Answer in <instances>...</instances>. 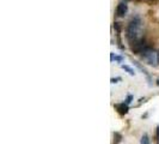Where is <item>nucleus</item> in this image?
Returning a JSON list of instances; mask_svg holds the SVG:
<instances>
[{"instance_id":"obj_1","label":"nucleus","mask_w":159,"mask_h":144,"mask_svg":"<svg viewBox=\"0 0 159 144\" xmlns=\"http://www.w3.org/2000/svg\"><path fill=\"white\" fill-rule=\"evenodd\" d=\"M140 28H141V19L139 17H133L130 22L128 23L127 30H126V37L129 43L141 38L140 37Z\"/></svg>"},{"instance_id":"obj_2","label":"nucleus","mask_w":159,"mask_h":144,"mask_svg":"<svg viewBox=\"0 0 159 144\" xmlns=\"http://www.w3.org/2000/svg\"><path fill=\"white\" fill-rule=\"evenodd\" d=\"M141 57H142V59L145 61H147V64L153 65V66L158 65V53H156L151 47H146L142 51Z\"/></svg>"},{"instance_id":"obj_3","label":"nucleus","mask_w":159,"mask_h":144,"mask_svg":"<svg viewBox=\"0 0 159 144\" xmlns=\"http://www.w3.org/2000/svg\"><path fill=\"white\" fill-rule=\"evenodd\" d=\"M128 12V5L126 2H120L116 7V16L117 17H124Z\"/></svg>"},{"instance_id":"obj_4","label":"nucleus","mask_w":159,"mask_h":144,"mask_svg":"<svg viewBox=\"0 0 159 144\" xmlns=\"http://www.w3.org/2000/svg\"><path fill=\"white\" fill-rule=\"evenodd\" d=\"M114 107H115V109H116V111H117L121 115L127 114V113H128V111H129L128 103H126V102H122V103H116Z\"/></svg>"},{"instance_id":"obj_5","label":"nucleus","mask_w":159,"mask_h":144,"mask_svg":"<svg viewBox=\"0 0 159 144\" xmlns=\"http://www.w3.org/2000/svg\"><path fill=\"white\" fill-rule=\"evenodd\" d=\"M122 141V135L120 132H114V144H120Z\"/></svg>"},{"instance_id":"obj_6","label":"nucleus","mask_w":159,"mask_h":144,"mask_svg":"<svg viewBox=\"0 0 159 144\" xmlns=\"http://www.w3.org/2000/svg\"><path fill=\"white\" fill-rule=\"evenodd\" d=\"M122 69H123L124 71H127V72H128L130 76H134V75H135V71H134L132 67H129L128 65H122Z\"/></svg>"},{"instance_id":"obj_7","label":"nucleus","mask_w":159,"mask_h":144,"mask_svg":"<svg viewBox=\"0 0 159 144\" xmlns=\"http://www.w3.org/2000/svg\"><path fill=\"white\" fill-rule=\"evenodd\" d=\"M141 144H151V141H150V138H148L147 135H144L141 137Z\"/></svg>"},{"instance_id":"obj_8","label":"nucleus","mask_w":159,"mask_h":144,"mask_svg":"<svg viewBox=\"0 0 159 144\" xmlns=\"http://www.w3.org/2000/svg\"><path fill=\"white\" fill-rule=\"evenodd\" d=\"M114 29L116 30V32H117V34H120V32H121V29H122V28H121V23L115 22V23H114Z\"/></svg>"},{"instance_id":"obj_9","label":"nucleus","mask_w":159,"mask_h":144,"mask_svg":"<svg viewBox=\"0 0 159 144\" xmlns=\"http://www.w3.org/2000/svg\"><path fill=\"white\" fill-rule=\"evenodd\" d=\"M117 46L120 49H124V46H122V42H121V37H120V34H117Z\"/></svg>"},{"instance_id":"obj_10","label":"nucleus","mask_w":159,"mask_h":144,"mask_svg":"<svg viewBox=\"0 0 159 144\" xmlns=\"http://www.w3.org/2000/svg\"><path fill=\"white\" fill-rule=\"evenodd\" d=\"M132 100H133V96H132V95H128V96H127V100H126V103L129 105V103L132 102Z\"/></svg>"},{"instance_id":"obj_11","label":"nucleus","mask_w":159,"mask_h":144,"mask_svg":"<svg viewBox=\"0 0 159 144\" xmlns=\"http://www.w3.org/2000/svg\"><path fill=\"white\" fill-rule=\"evenodd\" d=\"M118 81H121L120 77H116V78H111V83H117Z\"/></svg>"},{"instance_id":"obj_12","label":"nucleus","mask_w":159,"mask_h":144,"mask_svg":"<svg viewBox=\"0 0 159 144\" xmlns=\"http://www.w3.org/2000/svg\"><path fill=\"white\" fill-rule=\"evenodd\" d=\"M115 60L118 61V63H121L122 61V57H115Z\"/></svg>"},{"instance_id":"obj_13","label":"nucleus","mask_w":159,"mask_h":144,"mask_svg":"<svg viewBox=\"0 0 159 144\" xmlns=\"http://www.w3.org/2000/svg\"><path fill=\"white\" fill-rule=\"evenodd\" d=\"M156 136H157V138H158V142H159V126L157 127V130H156Z\"/></svg>"},{"instance_id":"obj_14","label":"nucleus","mask_w":159,"mask_h":144,"mask_svg":"<svg viewBox=\"0 0 159 144\" xmlns=\"http://www.w3.org/2000/svg\"><path fill=\"white\" fill-rule=\"evenodd\" d=\"M150 1H151V2H156L157 0H150Z\"/></svg>"},{"instance_id":"obj_15","label":"nucleus","mask_w":159,"mask_h":144,"mask_svg":"<svg viewBox=\"0 0 159 144\" xmlns=\"http://www.w3.org/2000/svg\"><path fill=\"white\" fill-rule=\"evenodd\" d=\"M157 85H159V79L157 81Z\"/></svg>"},{"instance_id":"obj_16","label":"nucleus","mask_w":159,"mask_h":144,"mask_svg":"<svg viewBox=\"0 0 159 144\" xmlns=\"http://www.w3.org/2000/svg\"><path fill=\"white\" fill-rule=\"evenodd\" d=\"M126 1H127V0H126Z\"/></svg>"}]
</instances>
